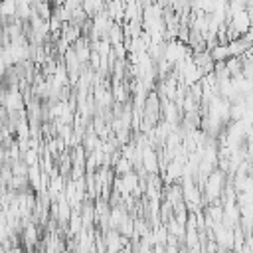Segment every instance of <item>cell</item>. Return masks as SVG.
I'll use <instances>...</instances> for the list:
<instances>
[{
    "mask_svg": "<svg viewBox=\"0 0 253 253\" xmlns=\"http://www.w3.org/2000/svg\"><path fill=\"white\" fill-rule=\"evenodd\" d=\"M2 36H4V22L0 20V42H2Z\"/></svg>",
    "mask_w": 253,
    "mask_h": 253,
    "instance_id": "cell-4",
    "label": "cell"
},
{
    "mask_svg": "<svg viewBox=\"0 0 253 253\" xmlns=\"http://www.w3.org/2000/svg\"><path fill=\"white\" fill-rule=\"evenodd\" d=\"M142 166L148 170V172H156L158 170V160H156V154L152 148H144L142 150Z\"/></svg>",
    "mask_w": 253,
    "mask_h": 253,
    "instance_id": "cell-2",
    "label": "cell"
},
{
    "mask_svg": "<svg viewBox=\"0 0 253 253\" xmlns=\"http://www.w3.org/2000/svg\"><path fill=\"white\" fill-rule=\"evenodd\" d=\"M221 188H223V172L219 170H213L208 178H206V194L210 200L217 198L221 194Z\"/></svg>",
    "mask_w": 253,
    "mask_h": 253,
    "instance_id": "cell-1",
    "label": "cell"
},
{
    "mask_svg": "<svg viewBox=\"0 0 253 253\" xmlns=\"http://www.w3.org/2000/svg\"><path fill=\"white\" fill-rule=\"evenodd\" d=\"M24 241H26L28 245H34V243L38 241V229H36L34 223H26V225H24Z\"/></svg>",
    "mask_w": 253,
    "mask_h": 253,
    "instance_id": "cell-3",
    "label": "cell"
}]
</instances>
